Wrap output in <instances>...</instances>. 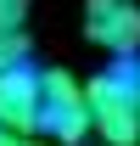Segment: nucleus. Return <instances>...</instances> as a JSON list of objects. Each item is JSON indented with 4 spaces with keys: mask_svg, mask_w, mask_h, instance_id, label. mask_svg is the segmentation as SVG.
Listing matches in <instances>:
<instances>
[{
    "mask_svg": "<svg viewBox=\"0 0 140 146\" xmlns=\"http://www.w3.org/2000/svg\"><path fill=\"white\" fill-rule=\"evenodd\" d=\"M90 96V129L101 135L106 146H135L140 141V84L135 73H95L84 84Z\"/></svg>",
    "mask_w": 140,
    "mask_h": 146,
    "instance_id": "1",
    "label": "nucleus"
},
{
    "mask_svg": "<svg viewBox=\"0 0 140 146\" xmlns=\"http://www.w3.org/2000/svg\"><path fill=\"white\" fill-rule=\"evenodd\" d=\"M39 129H51L62 146H79L90 135V96H84V84L73 79V73H62V68H45L39 73Z\"/></svg>",
    "mask_w": 140,
    "mask_h": 146,
    "instance_id": "2",
    "label": "nucleus"
},
{
    "mask_svg": "<svg viewBox=\"0 0 140 146\" xmlns=\"http://www.w3.org/2000/svg\"><path fill=\"white\" fill-rule=\"evenodd\" d=\"M84 39L106 56L140 51V6L135 0H84Z\"/></svg>",
    "mask_w": 140,
    "mask_h": 146,
    "instance_id": "3",
    "label": "nucleus"
},
{
    "mask_svg": "<svg viewBox=\"0 0 140 146\" xmlns=\"http://www.w3.org/2000/svg\"><path fill=\"white\" fill-rule=\"evenodd\" d=\"M39 73L22 62V68L0 73V129L6 135H34L39 129Z\"/></svg>",
    "mask_w": 140,
    "mask_h": 146,
    "instance_id": "4",
    "label": "nucleus"
},
{
    "mask_svg": "<svg viewBox=\"0 0 140 146\" xmlns=\"http://www.w3.org/2000/svg\"><path fill=\"white\" fill-rule=\"evenodd\" d=\"M22 62H28V39L22 34H0V73L22 68Z\"/></svg>",
    "mask_w": 140,
    "mask_h": 146,
    "instance_id": "5",
    "label": "nucleus"
},
{
    "mask_svg": "<svg viewBox=\"0 0 140 146\" xmlns=\"http://www.w3.org/2000/svg\"><path fill=\"white\" fill-rule=\"evenodd\" d=\"M28 23V0H0V34H22Z\"/></svg>",
    "mask_w": 140,
    "mask_h": 146,
    "instance_id": "6",
    "label": "nucleus"
},
{
    "mask_svg": "<svg viewBox=\"0 0 140 146\" xmlns=\"http://www.w3.org/2000/svg\"><path fill=\"white\" fill-rule=\"evenodd\" d=\"M6 146H45V141H34V135H6Z\"/></svg>",
    "mask_w": 140,
    "mask_h": 146,
    "instance_id": "7",
    "label": "nucleus"
},
{
    "mask_svg": "<svg viewBox=\"0 0 140 146\" xmlns=\"http://www.w3.org/2000/svg\"><path fill=\"white\" fill-rule=\"evenodd\" d=\"M0 146H6V129H0Z\"/></svg>",
    "mask_w": 140,
    "mask_h": 146,
    "instance_id": "8",
    "label": "nucleus"
},
{
    "mask_svg": "<svg viewBox=\"0 0 140 146\" xmlns=\"http://www.w3.org/2000/svg\"><path fill=\"white\" fill-rule=\"evenodd\" d=\"M135 84H140V68H135Z\"/></svg>",
    "mask_w": 140,
    "mask_h": 146,
    "instance_id": "9",
    "label": "nucleus"
}]
</instances>
